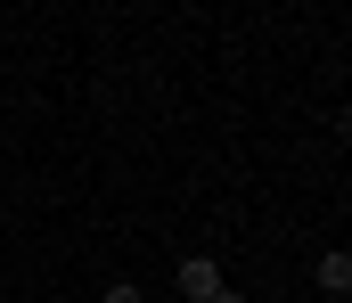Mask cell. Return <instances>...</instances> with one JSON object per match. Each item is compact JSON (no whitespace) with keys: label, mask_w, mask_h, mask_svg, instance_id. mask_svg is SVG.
Here are the masks:
<instances>
[{"label":"cell","mask_w":352,"mask_h":303,"mask_svg":"<svg viewBox=\"0 0 352 303\" xmlns=\"http://www.w3.org/2000/svg\"><path fill=\"white\" fill-rule=\"evenodd\" d=\"M98 303H148V287H131V279H107V287H98Z\"/></svg>","instance_id":"cell-3"},{"label":"cell","mask_w":352,"mask_h":303,"mask_svg":"<svg viewBox=\"0 0 352 303\" xmlns=\"http://www.w3.org/2000/svg\"><path fill=\"white\" fill-rule=\"evenodd\" d=\"M0 287H8V262H0Z\"/></svg>","instance_id":"cell-5"},{"label":"cell","mask_w":352,"mask_h":303,"mask_svg":"<svg viewBox=\"0 0 352 303\" xmlns=\"http://www.w3.org/2000/svg\"><path fill=\"white\" fill-rule=\"evenodd\" d=\"M205 303H254V295H238V287H221V295H205Z\"/></svg>","instance_id":"cell-4"},{"label":"cell","mask_w":352,"mask_h":303,"mask_svg":"<svg viewBox=\"0 0 352 303\" xmlns=\"http://www.w3.org/2000/svg\"><path fill=\"white\" fill-rule=\"evenodd\" d=\"M221 287H230V279H221L213 254H188V262L173 271V295H180V303H205V295H221Z\"/></svg>","instance_id":"cell-1"},{"label":"cell","mask_w":352,"mask_h":303,"mask_svg":"<svg viewBox=\"0 0 352 303\" xmlns=\"http://www.w3.org/2000/svg\"><path fill=\"white\" fill-rule=\"evenodd\" d=\"M311 279H320V295H328V303H344V295H352V254H344V246H328Z\"/></svg>","instance_id":"cell-2"}]
</instances>
